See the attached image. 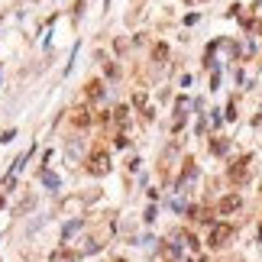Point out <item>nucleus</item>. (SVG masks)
<instances>
[{"mask_svg":"<svg viewBox=\"0 0 262 262\" xmlns=\"http://www.w3.org/2000/svg\"><path fill=\"white\" fill-rule=\"evenodd\" d=\"M250 172H252V158L243 156V158H236V162L226 168V178H230L233 184H246L250 182Z\"/></svg>","mask_w":262,"mask_h":262,"instance_id":"obj_1","label":"nucleus"},{"mask_svg":"<svg viewBox=\"0 0 262 262\" xmlns=\"http://www.w3.org/2000/svg\"><path fill=\"white\" fill-rule=\"evenodd\" d=\"M88 172H91V175H107L110 172V156L104 149H94V152L88 156Z\"/></svg>","mask_w":262,"mask_h":262,"instance_id":"obj_2","label":"nucleus"},{"mask_svg":"<svg viewBox=\"0 0 262 262\" xmlns=\"http://www.w3.org/2000/svg\"><path fill=\"white\" fill-rule=\"evenodd\" d=\"M230 240H233V226H230V224H217V226L210 230V240H208V243L214 246V250H220V246H226Z\"/></svg>","mask_w":262,"mask_h":262,"instance_id":"obj_3","label":"nucleus"},{"mask_svg":"<svg viewBox=\"0 0 262 262\" xmlns=\"http://www.w3.org/2000/svg\"><path fill=\"white\" fill-rule=\"evenodd\" d=\"M240 208H243V198H240V194H226V198H220V201H217V210L220 214H233V210H240Z\"/></svg>","mask_w":262,"mask_h":262,"instance_id":"obj_4","label":"nucleus"},{"mask_svg":"<svg viewBox=\"0 0 262 262\" xmlns=\"http://www.w3.org/2000/svg\"><path fill=\"white\" fill-rule=\"evenodd\" d=\"M72 123L74 126H91V110H84V107L72 110Z\"/></svg>","mask_w":262,"mask_h":262,"instance_id":"obj_5","label":"nucleus"},{"mask_svg":"<svg viewBox=\"0 0 262 262\" xmlns=\"http://www.w3.org/2000/svg\"><path fill=\"white\" fill-rule=\"evenodd\" d=\"M84 94H88V100H100V98H104V84H100L98 78H94V81H88Z\"/></svg>","mask_w":262,"mask_h":262,"instance_id":"obj_6","label":"nucleus"},{"mask_svg":"<svg viewBox=\"0 0 262 262\" xmlns=\"http://www.w3.org/2000/svg\"><path fill=\"white\" fill-rule=\"evenodd\" d=\"M210 152L224 156V152H226V140H214V142H210Z\"/></svg>","mask_w":262,"mask_h":262,"instance_id":"obj_7","label":"nucleus"},{"mask_svg":"<svg viewBox=\"0 0 262 262\" xmlns=\"http://www.w3.org/2000/svg\"><path fill=\"white\" fill-rule=\"evenodd\" d=\"M114 114H116V123H120V126H126V114H130V110H126V107H116Z\"/></svg>","mask_w":262,"mask_h":262,"instance_id":"obj_8","label":"nucleus"},{"mask_svg":"<svg viewBox=\"0 0 262 262\" xmlns=\"http://www.w3.org/2000/svg\"><path fill=\"white\" fill-rule=\"evenodd\" d=\"M152 55H156V62H165V58H168V49H165V46H156Z\"/></svg>","mask_w":262,"mask_h":262,"instance_id":"obj_9","label":"nucleus"},{"mask_svg":"<svg viewBox=\"0 0 262 262\" xmlns=\"http://www.w3.org/2000/svg\"><path fill=\"white\" fill-rule=\"evenodd\" d=\"M42 182L49 184V188H55V184H58V178H55V175H49V172H46V175H42Z\"/></svg>","mask_w":262,"mask_h":262,"instance_id":"obj_10","label":"nucleus"}]
</instances>
